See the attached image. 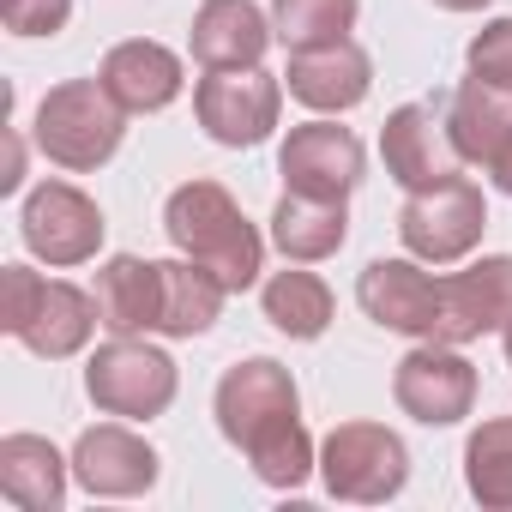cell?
Here are the masks:
<instances>
[{"instance_id":"6da1fadb","label":"cell","mask_w":512,"mask_h":512,"mask_svg":"<svg viewBox=\"0 0 512 512\" xmlns=\"http://www.w3.org/2000/svg\"><path fill=\"white\" fill-rule=\"evenodd\" d=\"M163 235L175 241V253L199 260L205 272H217V284L229 296L253 290L266 272V241L241 217V205L229 199V187L217 181H181L163 205Z\"/></svg>"},{"instance_id":"7a4b0ae2","label":"cell","mask_w":512,"mask_h":512,"mask_svg":"<svg viewBox=\"0 0 512 512\" xmlns=\"http://www.w3.org/2000/svg\"><path fill=\"white\" fill-rule=\"evenodd\" d=\"M0 326H7L31 356L43 362H67L91 344V332L103 326L97 296L67 284V278H43L31 266H7L0 272Z\"/></svg>"},{"instance_id":"3957f363","label":"cell","mask_w":512,"mask_h":512,"mask_svg":"<svg viewBox=\"0 0 512 512\" xmlns=\"http://www.w3.org/2000/svg\"><path fill=\"white\" fill-rule=\"evenodd\" d=\"M31 133H37V151H43L49 163L85 175V169H103V163L121 151V139H127V109L109 97L103 79H67V85H55V91L37 103V127H31Z\"/></svg>"},{"instance_id":"277c9868","label":"cell","mask_w":512,"mask_h":512,"mask_svg":"<svg viewBox=\"0 0 512 512\" xmlns=\"http://www.w3.org/2000/svg\"><path fill=\"white\" fill-rule=\"evenodd\" d=\"M85 392L103 416H121V422H151L175 404L181 392V374L169 362V350L145 344V338H115L91 350L85 362Z\"/></svg>"},{"instance_id":"5b68a950","label":"cell","mask_w":512,"mask_h":512,"mask_svg":"<svg viewBox=\"0 0 512 512\" xmlns=\"http://www.w3.org/2000/svg\"><path fill=\"white\" fill-rule=\"evenodd\" d=\"M320 482L332 500H356V506H380L392 494H404L410 482V452L386 422H338L320 440Z\"/></svg>"},{"instance_id":"8992f818","label":"cell","mask_w":512,"mask_h":512,"mask_svg":"<svg viewBox=\"0 0 512 512\" xmlns=\"http://www.w3.org/2000/svg\"><path fill=\"white\" fill-rule=\"evenodd\" d=\"M488 229V199L470 175H446L434 187H416L398 211V241L422 266H452L482 241Z\"/></svg>"},{"instance_id":"52a82bcc","label":"cell","mask_w":512,"mask_h":512,"mask_svg":"<svg viewBox=\"0 0 512 512\" xmlns=\"http://www.w3.org/2000/svg\"><path fill=\"white\" fill-rule=\"evenodd\" d=\"M193 115L229 151L266 145L284 121V85L266 67H223V73H205L193 85Z\"/></svg>"},{"instance_id":"ba28073f","label":"cell","mask_w":512,"mask_h":512,"mask_svg":"<svg viewBox=\"0 0 512 512\" xmlns=\"http://www.w3.org/2000/svg\"><path fill=\"white\" fill-rule=\"evenodd\" d=\"M103 211L91 193H79L73 181H37L25 193V211H19V235L25 247L37 253L43 266L67 272V266H85L97 260V247H103Z\"/></svg>"},{"instance_id":"9c48e42d","label":"cell","mask_w":512,"mask_h":512,"mask_svg":"<svg viewBox=\"0 0 512 512\" xmlns=\"http://www.w3.org/2000/svg\"><path fill=\"white\" fill-rule=\"evenodd\" d=\"M211 410H217V434H223L229 446L247 452L266 428L302 416V392H296V374H290L284 362H272V356H247V362H235V368L217 380Z\"/></svg>"},{"instance_id":"30bf717a","label":"cell","mask_w":512,"mask_h":512,"mask_svg":"<svg viewBox=\"0 0 512 512\" xmlns=\"http://www.w3.org/2000/svg\"><path fill=\"white\" fill-rule=\"evenodd\" d=\"M356 302L380 332L434 344L440 338V278L422 272V260H368L356 278Z\"/></svg>"},{"instance_id":"8fae6325","label":"cell","mask_w":512,"mask_h":512,"mask_svg":"<svg viewBox=\"0 0 512 512\" xmlns=\"http://www.w3.org/2000/svg\"><path fill=\"white\" fill-rule=\"evenodd\" d=\"M392 398L410 422L452 428L476 410V368L458 356V344H416L392 374Z\"/></svg>"},{"instance_id":"7c38bea8","label":"cell","mask_w":512,"mask_h":512,"mask_svg":"<svg viewBox=\"0 0 512 512\" xmlns=\"http://www.w3.org/2000/svg\"><path fill=\"white\" fill-rule=\"evenodd\" d=\"M362 139L338 121H302L290 127L284 151H278V175L290 193H314V199H350L362 181Z\"/></svg>"},{"instance_id":"4fadbf2b","label":"cell","mask_w":512,"mask_h":512,"mask_svg":"<svg viewBox=\"0 0 512 512\" xmlns=\"http://www.w3.org/2000/svg\"><path fill=\"white\" fill-rule=\"evenodd\" d=\"M157 446L145 434H133L127 422H97L73 440V482L85 494H103V500H133V494H151L157 488Z\"/></svg>"},{"instance_id":"5bb4252c","label":"cell","mask_w":512,"mask_h":512,"mask_svg":"<svg viewBox=\"0 0 512 512\" xmlns=\"http://www.w3.org/2000/svg\"><path fill=\"white\" fill-rule=\"evenodd\" d=\"M512 326V253H482L476 266L440 278V338L434 344H476Z\"/></svg>"},{"instance_id":"9a60e30c","label":"cell","mask_w":512,"mask_h":512,"mask_svg":"<svg viewBox=\"0 0 512 512\" xmlns=\"http://www.w3.org/2000/svg\"><path fill=\"white\" fill-rule=\"evenodd\" d=\"M380 157H386V175L416 193V187H434L446 175H458V145L446 133V109L440 103H404L386 115L380 127Z\"/></svg>"},{"instance_id":"2e32d148","label":"cell","mask_w":512,"mask_h":512,"mask_svg":"<svg viewBox=\"0 0 512 512\" xmlns=\"http://www.w3.org/2000/svg\"><path fill=\"white\" fill-rule=\"evenodd\" d=\"M284 85H290V97H296L302 109H314V115H344V109L368 103V91H374V61H368L362 43L344 37V43L290 55Z\"/></svg>"},{"instance_id":"e0dca14e","label":"cell","mask_w":512,"mask_h":512,"mask_svg":"<svg viewBox=\"0 0 512 512\" xmlns=\"http://www.w3.org/2000/svg\"><path fill=\"white\" fill-rule=\"evenodd\" d=\"M97 79L109 85V97H115L127 115H157V109H169V103L181 97V85H187L181 55L163 49L157 37H127V43H115V49L103 55V67H97Z\"/></svg>"},{"instance_id":"ac0fdd59","label":"cell","mask_w":512,"mask_h":512,"mask_svg":"<svg viewBox=\"0 0 512 512\" xmlns=\"http://www.w3.org/2000/svg\"><path fill=\"white\" fill-rule=\"evenodd\" d=\"M272 19L253 7V0H205L193 13V31H187V55L205 67V73H223V67H260L266 49H272Z\"/></svg>"},{"instance_id":"d6986e66","label":"cell","mask_w":512,"mask_h":512,"mask_svg":"<svg viewBox=\"0 0 512 512\" xmlns=\"http://www.w3.org/2000/svg\"><path fill=\"white\" fill-rule=\"evenodd\" d=\"M97 314L103 332L115 338H145L163 326V260H139V253H109L97 266Z\"/></svg>"},{"instance_id":"ffe728a7","label":"cell","mask_w":512,"mask_h":512,"mask_svg":"<svg viewBox=\"0 0 512 512\" xmlns=\"http://www.w3.org/2000/svg\"><path fill=\"white\" fill-rule=\"evenodd\" d=\"M73 458H61L43 434H7L0 440V494L25 512H55L67 500Z\"/></svg>"},{"instance_id":"44dd1931","label":"cell","mask_w":512,"mask_h":512,"mask_svg":"<svg viewBox=\"0 0 512 512\" xmlns=\"http://www.w3.org/2000/svg\"><path fill=\"white\" fill-rule=\"evenodd\" d=\"M350 241V211L344 199H314V193H284L272 211V247L296 266L332 260V253Z\"/></svg>"},{"instance_id":"7402d4cb","label":"cell","mask_w":512,"mask_h":512,"mask_svg":"<svg viewBox=\"0 0 512 512\" xmlns=\"http://www.w3.org/2000/svg\"><path fill=\"white\" fill-rule=\"evenodd\" d=\"M440 109H446V133H452V145H458L464 163L488 169L500 157V145L512 139V91H500V85L464 79Z\"/></svg>"},{"instance_id":"603a6c76","label":"cell","mask_w":512,"mask_h":512,"mask_svg":"<svg viewBox=\"0 0 512 512\" xmlns=\"http://www.w3.org/2000/svg\"><path fill=\"white\" fill-rule=\"evenodd\" d=\"M223 284H217V272H205L199 260H163V338H205L211 326H217V314H223Z\"/></svg>"},{"instance_id":"cb8c5ba5","label":"cell","mask_w":512,"mask_h":512,"mask_svg":"<svg viewBox=\"0 0 512 512\" xmlns=\"http://www.w3.org/2000/svg\"><path fill=\"white\" fill-rule=\"evenodd\" d=\"M260 308H266V320H272L284 338L314 344V338H326L338 302H332L326 278H314V272H272L266 290H260Z\"/></svg>"},{"instance_id":"d4e9b609","label":"cell","mask_w":512,"mask_h":512,"mask_svg":"<svg viewBox=\"0 0 512 512\" xmlns=\"http://www.w3.org/2000/svg\"><path fill=\"white\" fill-rule=\"evenodd\" d=\"M464 488L488 512H512V416H494L464 440Z\"/></svg>"},{"instance_id":"484cf974","label":"cell","mask_w":512,"mask_h":512,"mask_svg":"<svg viewBox=\"0 0 512 512\" xmlns=\"http://www.w3.org/2000/svg\"><path fill=\"white\" fill-rule=\"evenodd\" d=\"M356 13L362 0H272V31L290 55H302V49L344 43L356 31Z\"/></svg>"},{"instance_id":"4316f807","label":"cell","mask_w":512,"mask_h":512,"mask_svg":"<svg viewBox=\"0 0 512 512\" xmlns=\"http://www.w3.org/2000/svg\"><path fill=\"white\" fill-rule=\"evenodd\" d=\"M247 464H253V476H260L266 488L296 494V488L320 470V446H314V434H308L302 416H296V422H278V428H266L260 440H253V446H247Z\"/></svg>"},{"instance_id":"83f0119b","label":"cell","mask_w":512,"mask_h":512,"mask_svg":"<svg viewBox=\"0 0 512 512\" xmlns=\"http://www.w3.org/2000/svg\"><path fill=\"white\" fill-rule=\"evenodd\" d=\"M470 79H482V85H500V91H512V19H488L476 37H470Z\"/></svg>"},{"instance_id":"f1b7e54d","label":"cell","mask_w":512,"mask_h":512,"mask_svg":"<svg viewBox=\"0 0 512 512\" xmlns=\"http://www.w3.org/2000/svg\"><path fill=\"white\" fill-rule=\"evenodd\" d=\"M0 19L13 37H55L73 19V0H0Z\"/></svg>"},{"instance_id":"f546056e","label":"cell","mask_w":512,"mask_h":512,"mask_svg":"<svg viewBox=\"0 0 512 512\" xmlns=\"http://www.w3.org/2000/svg\"><path fill=\"white\" fill-rule=\"evenodd\" d=\"M19 181H25V145H19V133H7V175H0V193H19Z\"/></svg>"},{"instance_id":"4dcf8cb0","label":"cell","mask_w":512,"mask_h":512,"mask_svg":"<svg viewBox=\"0 0 512 512\" xmlns=\"http://www.w3.org/2000/svg\"><path fill=\"white\" fill-rule=\"evenodd\" d=\"M488 175H494V187H500V193H506V199H512V139H506V145H500V157H494V163H488Z\"/></svg>"},{"instance_id":"1f68e13d","label":"cell","mask_w":512,"mask_h":512,"mask_svg":"<svg viewBox=\"0 0 512 512\" xmlns=\"http://www.w3.org/2000/svg\"><path fill=\"white\" fill-rule=\"evenodd\" d=\"M434 7H446V13H482L488 0H434Z\"/></svg>"},{"instance_id":"d6a6232c","label":"cell","mask_w":512,"mask_h":512,"mask_svg":"<svg viewBox=\"0 0 512 512\" xmlns=\"http://www.w3.org/2000/svg\"><path fill=\"white\" fill-rule=\"evenodd\" d=\"M500 338H506V368H512V326H506V332H500Z\"/></svg>"}]
</instances>
